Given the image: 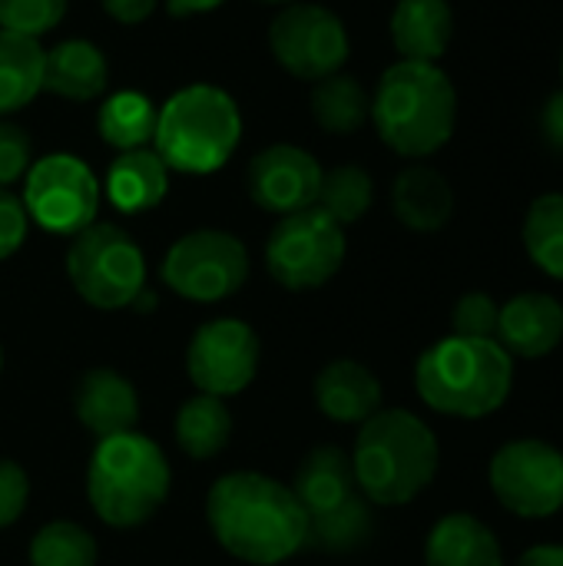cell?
I'll return each instance as SVG.
<instances>
[{
    "label": "cell",
    "mask_w": 563,
    "mask_h": 566,
    "mask_svg": "<svg viewBox=\"0 0 563 566\" xmlns=\"http://www.w3.org/2000/svg\"><path fill=\"white\" fill-rule=\"evenodd\" d=\"M206 524L216 544L252 566H279L305 551V511L292 488L259 474H222L206 494Z\"/></svg>",
    "instance_id": "6da1fadb"
},
{
    "label": "cell",
    "mask_w": 563,
    "mask_h": 566,
    "mask_svg": "<svg viewBox=\"0 0 563 566\" xmlns=\"http://www.w3.org/2000/svg\"><path fill=\"white\" fill-rule=\"evenodd\" d=\"M441 448L435 431L405 408H382L355 438L352 471L372 507H405L438 474Z\"/></svg>",
    "instance_id": "7a4b0ae2"
},
{
    "label": "cell",
    "mask_w": 563,
    "mask_h": 566,
    "mask_svg": "<svg viewBox=\"0 0 563 566\" xmlns=\"http://www.w3.org/2000/svg\"><path fill=\"white\" fill-rule=\"evenodd\" d=\"M418 398L448 418L478 421L504 408L514 388V358L494 338L448 335L415 365Z\"/></svg>",
    "instance_id": "3957f363"
},
{
    "label": "cell",
    "mask_w": 563,
    "mask_h": 566,
    "mask_svg": "<svg viewBox=\"0 0 563 566\" xmlns=\"http://www.w3.org/2000/svg\"><path fill=\"white\" fill-rule=\"evenodd\" d=\"M372 119L388 149L405 159L438 153L458 123V93L438 63L398 60L378 80Z\"/></svg>",
    "instance_id": "277c9868"
},
{
    "label": "cell",
    "mask_w": 563,
    "mask_h": 566,
    "mask_svg": "<svg viewBox=\"0 0 563 566\" xmlns=\"http://www.w3.org/2000/svg\"><path fill=\"white\" fill-rule=\"evenodd\" d=\"M169 491L173 468L153 438L126 431L96 441L86 468V497L106 527H143L169 501Z\"/></svg>",
    "instance_id": "5b68a950"
},
{
    "label": "cell",
    "mask_w": 563,
    "mask_h": 566,
    "mask_svg": "<svg viewBox=\"0 0 563 566\" xmlns=\"http://www.w3.org/2000/svg\"><path fill=\"white\" fill-rule=\"evenodd\" d=\"M289 488L305 511V551L352 554L372 541L375 511L355 484L352 454L342 448H312Z\"/></svg>",
    "instance_id": "8992f818"
},
{
    "label": "cell",
    "mask_w": 563,
    "mask_h": 566,
    "mask_svg": "<svg viewBox=\"0 0 563 566\" xmlns=\"http://www.w3.org/2000/svg\"><path fill=\"white\" fill-rule=\"evenodd\" d=\"M242 139V113L236 99L209 83L173 93L156 119V153L176 172L206 176L222 169Z\"/></svg>",
    "instance_id": "52a82bcc"
},
{
    "label": "cell",
    "mask_w": 563,
    "mask_h": 566,
    "mask_svg": "<svg viewBox=\"0 0 563 566\" xmlns=\"http://www.w3.org/2000/svg\"><path fill=\"white\" fill-rule=\"evenodd\" d=\"M66 275L86 305L116 312L129 308L146 289V259L126 229L93 222L73 235L66 249Z\"/></svg>",
    "instance_id": "ba28073f"
},
{
    "label": "cell",
    "mask_w": 563,
    "mask_h": 566,
    "mask_svg": "<svg viewBox=\"0 0 563 566\" xmlns=\"http://www.w3.org/2000/svg\"><path fill=\"white\" fill-rule=\"evenodd\" d=\"M345 252V229L319 206H312L275 222L265 242V269L282 289L312 292L338 275Z\"/></svg>",
    "instance_id": "9c48e42d"
},
{
    "label": "cell",
    "mask_w": 563,
    "mask_h": 566,
    "mask_svg": "<svg viewBox=\"0 0 563 566\" xmlns=\"http://www.w3.org/2000/svg\"><path fill=\"white\" fill-rule=\"evenodd\" d=\"M159 275L186 302H226L249 282V249L232 232L196 229L169 245Z\"/></svg>",
    "instance_id": "30bf717a"
},
{
    "label": "cell",
    "mask_w": 563,
    "mask_h": 566,
    "mask_svg": "<svg viewBox=\"0 0 563 566\" xmlns=\"http://www.w3.org/2000/svg\"><path fill=\"white\" fill-rule=\"evenodd\" d=\"M488 484L514 517L548 521L563 511V454L541 438L508 441L488 464Z\"/></svg>",
    "instance_id": "8fae6325"
},
{
    "label": "cell",
    "mask_w": 563,
    "mask_h": 566,
    "mask_svg": "<svg viewBox=\"0 0 563 566\" xmlns=\"http://www.w3.org/2000/svg\"><path fill=\"white\" fill-rule=\"evenodd\" d=\"M269 50L285 73L319 83L342 73L352 56V40L338 13L322 3H289L269 23Z\"/></svg>",
    "instance_id": "7c38bea8"
},
{
    "label": "cell",
    "mask_w": 563,
    "mask_h": 566,
    "mask_svg": "<svg viewBox=\"0 0 563 566\" xmlns=\"http://www.w3.org/2000/svg\"><path fill=\"white\" fill-rule=\"evenodd\" d=\"M23 209L40 229L76 235L96 222L100 182L93 169L70 153L43 156L23 176Z\"/></svg>",
    "instance_id": "4fadbf2b"
},
{
    "label": "cell",
    "mask_w": 563,
    "mask_h": 566,
    "mask_svg": "<svg viewBox=\"0 0 563 566\" xmlns=\"http://www.w3.org/2000/svg\"><path fill=\"white\" fill-rule=\"evenodd\" d=\"M259 335L242 318H212L189 338L186 375L199 395L232 398L242 395L259 375Z\"/></svg>",
    "instance_id": "5bb4252c"
},
{
    "label": "cell",
    "mask_w": 563,
    "mask_h": 566,
    "mask_svg": "<svg viewBox=\"0 0 563 566\" xmlns=\"http://www.w3.org/2000/svg\"><path fill=\"white\" fill-rule=\"evenodd\" d=\"M246 186L259 209L282 219V216L315 206L319 186H322V166L309 149L275 143L262 149L259 156H252Z\"/></svg>",
    "instance_id": "9a60e30c"
},
{
    "label": "cell",
    "mask_w": 563,
    "mask_h": 566,
    "mask_svg": "<svg viewBox=\"0 0 563 566\" xmlns=\"http://www.w3.org/2000/svg\"><path fill=\"white\" fill-rule=\"evenodd\" d=\"M494 342L524 361L548 358L563 342V305L548 292H521L501 305Z\"/></svg>",
    "instance_id": "2e32d148"
},
{
    "label": "cell",
    "mask_w": 563,
    "mask_h": 566,
    "mask_svg": "<svg viewBox=\"0 0 563 566\" xmlns=\"http://www.w3.org/2000/svg\"><path fill=\"white\" fill-rule=\"evenodd\" d=\"M73 415L90 434H96V441L136 431L139 391L113 368H90L73 388Z\"/></svg>",
    "instance_id": "e0dca14e"
},
{
    "label": "cell",
    "mask_w": 563,
    "mask_h": 566,
    "mask_svg": "<svg viewBox=\"0 0 563 566\" xmlns=\"http://www.w3.org/2000/svg\"><path fill=\"white\" fill-rule=\"evenodd\" d=\"M315 408L335 424H365L382 411L385 391L372 368L355 358L329 361L312 381Z\"/></svg>",
    "instance_id": "ac0fdd59"
},
{
    "label": "cell",
    "mask_w": 563,
    "mask_h": 566,
    "mask_svg": "<svg viewBox=\"0 0 563 566\" xmlns=\"http://www.w3.org/2000/svg\"><path fill=\"white\" fill-rule=\"evenodd\" d=\"M110 63L103 50L90 40H60L56 46L43 50V90L70 99L90 103L106 93Z\"/></svg>",
    "instance_id": "d6986e66"
},
{
    "label": "cell",
    "mask_w": 563,
    "mask_h": 566,
    "mask_svg": "<svg viewBox=\"0 0 563 566\" xmlns=\"http://www.w3.org/2000/svg\"><path fill=\"white\" fill-rule=\"evenodd\" d=\"M388 30L402 60L438 63L455 36V10L448 0H398Z\"/></svg>",
    "instance_id": "ffe728a7"
},
{
    "label": "cell",
    "mask_w": 563,
    "mask_h": 566,
    "mask_svg": "<svg viewBox=\"0 0 563 566\" xmlns=\"http://www.w3.org/2000/svg\"><path fill=\"white\" fill-rule=\"evenodd\" d=\"M392 209L411 232H441L455 216L451 182L431 166H408L392 186Z\"/></svg>",
    "instance_id": "44dd1931"
},
{
    "label": "cell",
    "mask_w": 563,
    "mask_h": 566,
    "mask_svg": "<svg viewBox=\"0 0 563 566\" xmlns=\"http://www.w3.org/2000/svg\"><path fill=\"white\" fill-rule=\"evenodd\" d=\"M425 566H504L498 534L475 514L441 517L425 541Z\"/></svg>",
    "instance_id": "7402d4cb"
},
{
    "label": "cell",
    "mask_w": 563,
    "mask_h": 566,
    "mask_svg": "<svg viewBox=\"0 0 563 566\" xmlns=\"http://www.w3.org/2000/svg\"><path fill=\"white\" fill-rule=\"evenodd\" d=\"M169 192V166L156 149L119 153L106 169V199L126 212L139 216L156 209Z\"/></svg>",
    "instance_id": "603a6c76"
},
{
    "label": "cell",
    "mask_w": 563,
    "mask_h": 566,
    "mask_svg": "<svg viewBox=\"0 0 563 566\" xmlns=\"http://www.w3.org/2000/svg\"><path fill=\"white\" fill-rule=\"evenodd\" d=\"M173 431H176V444L186 458L212 461L232 441V411L226 408L222 398L196 395L179 405Z\"/></svg>",
    "instance_id": "cb8c5ba5"
},
{
    "label": "cell",
    "mask_w": 563,
    "mask_h": 566,
    "mask_svg": "<svg viewBox=\"0 0 563 566\" xmlns=\"http://www.w3.org/2000/svg\"><path fill=\"white\" fill-rule=\"evenodd\" d=\"M40 90H43L40 40L0 30V119L33 103Z\"/></svg>",
    "instance_id": "d4e9b609"
},
{
    "label": "cell",
    "mask_w": 563,
    "mask_h": 566,
    "mask_svg": "<svg viewBox=\"0 0 563 566\" xmlns=\"http://www.w3.org/2000/svg\"><path fill=\"white\" fill-rule=\"evenodd\" d=\"M312 119L332 136H352L372 119V96L352 73H332L312 86Z\"/></svg>",
    "instance_id": "484cf974"
},
{
    "label": "cell",
    "mask_w": 563,
    "mask_h": 566,
    "mask_svg": "<svg viewBox=\"0 0 563 566\" xmlns=\"http://www.w3.org/2000/svg\"><path fill=\"white\" fill-rule=\"evenodd\" d=\"M156 119H159V109L146 93L119 90L103 99L96 113V129L106 146L129 153V149H146V143H153Z\"/></svg>",
    "instance_id": "4316f807"
},
{
    "label": "cell",
    "mask_w": 563,
    "mask_h": 566,
    "mask_svg": "<svg viewBox=\"0 0 563 566\" xmlns=\"http://www.w3.org/2000/svg\"><path fill=\"white\" fill-rule=\"evenodd\" d=\"M531 262L563 282V192H544L531 202L521 229Z\"/></svg>",
    "instance_id": "83f0119b"
},
{
    "label": "cell",
    "mask_w": 563,
    "mask_h": 566,
    "mask_svg": "<svg viewBox=\"0 0 563 566\" xmlns=\"http://www.w3.org/2000/svg\"><path fill=\"white\" fill-rule=\"evenodd\" d=\"M372 202H375V182L362 166H335V169L322 172L315 206L325 216H332L342 229L365 219Z\"/></svg>",
    "instance_id": "f1b7e54d"
},
{
    "label": "cell",
    "mask_w": 563,
    "mask_h": 566,
    "mask_svg": "<svg viewBox=\"0 0 563 566\" xmlns=\"http://www.w3.org/2000/svg\"><path fill=\"white\" fill-rule=\"evenodd\" d=\"M100 551L86 527L50 521L30 541V566H96Z\"/></svg>",
    "instance_id": "f546056e"
},
{
    "label": "cell",
    "mask_w": 563,
    "mask_h": 566,
    "mask_svg": "<svg viewBox=\"0 0 563 566\" xmlns=\"http://www.w3.org/2000/svg\"><path fill=\"white\" fill-rule=\"evenodd\" d=\"M70 0H0V30L43 36L66 17Z\"/></svg>",
    "instance_id": "4dcf8cb0"
},
{
    "label": "cell",
    "mask_w": 563,
    "mask_h": 566,
    "mask_svg": "<svg viewBox=\"0 0 563 566\" xmlns=\"http://www.w3.org/2000/svg\"><path fill=\"white\" fill-rule=\"evenodd\" d=\"M501 305L488 292H465L451 308V328L461 338H494Z\"/></svg>",
    "instance_id": "1f68e13d"
},
{
    "label": "cell",
    "mask_w": 563,
    "mask_h": 566,
    "mask_svg": "<svg viewBox=\"0 0 563 566\" xmlns=\"http://www.w3.org/2000/svg\"><path fill=\"white\" fill-rule=\"evenodd\" d=\"M33 166V143L23 126L0 119V189L20 182Z\"/></svg>",
    "instance_id": "d6a6232c"
},
{
    "label": "cell",
    "mask_w": 563,
    "mask_h": 566,
    "mask_svg": "<svg viewBox=\"0 0 563 566\" xmlns=\"http://www.w3.org/2000/svg\"><path fill=\"white\" fill-rule=\"evenodd\" d=\"M27 501H30V478H27V471L17 461L0 458V531L13 527L23 517Z\"/></svg>",
    "instance_id": "836d02e7"
},
{
    "label": "cell",
    "mask_w": 563,
    "mask_h": 566,
    "mask_svg": "<svg viewBox=\"0 0 563 566\" xmlns=\"http://www.w3.org/2000/svg\"><path fill=\"white\" fill-rule=\"evenodd\" d=\"M27 226H30V216L23 209V199H17L10 189H0V262L10 259L23 245Z\"/></svg>",
    "instance_id": "e575fe53"
},
{
    "label": "cell",
    "mask_w": 563,
    "mask_h": 566,
    "mask_svg": "<svg viewBox=\"0 0 563 566\" xmlns=\"http://www.w3.org/2000/svg\"><path fill=\"white\" fill-rule=\"evenodd\" d=\"M541 139L554 153H563V86L551 93L541 106Z\"/></svg>",
    "instance_id": "d590c367"
},
{
    "label": "cell",
    "mask_w": 563,
    "mask_h": 566,
    "mask_svg": "<svg viewBox=\"0 0 563 566\" xmlns=\"http://www.w3.org/2000/svg\"><path fill=\"white\" fill-rule=\"evenodd\" d=\"M156 7H159V0H103V10L123 27H136V23L149 20L156 13Z\"/></svg>",
    "instance_id": "8d00e7d4"
},
{
    "label": "cell",
    "mask_w": 563,
    "mask_h": 566,
    "mask_svg": "<svg viewBox=\"0 0 563 566\" xmlns=\"http://www.w3.org/2000/svg\"><path fill=\"white\" fill-rule=\"evenodd\" d=\"M514 566H563V544H538L524 551Z\"/></svg>",
    "instance_id": "74e56055"
},
{
    "label": "cell",
    "mask_w": 563,
    "mask_h": 566,
    "mask_svg": "<svg viewBox=\"0 0 563 566\" xmlns=\"http://www.w3.org/2000/svg\"><path fill=\"white\" fill-rule=\"evenodd\" d=\"M222 3L226 0H166V10L173 17H196V13H209Z\"/></svg>",
    "instance_id": "f35d334b"
},
{
    "label": "cell",
    "mask_w": 563,
    "mask_h": 566,
    "mask_svg": "<svg viewBox=\"0 0 563 566\" xmlns=\"http://www.w3.org/2000/svg\"><path fill=\"white\" fill-rule=\"evenodd\" d=\"M129 308H136V312H153V308H156V295H153L149 289H143V292L136 295V302H133Z\"/></svg>",
    "instance_id": "ab89813d"
},
{
    "label": "cell",
    "mask_w": 563,
    "mask_h": 566,
    "mask_svg": "<svg viewBox=\"0 0 563 566\" xmlns=\"http://www.w3.org/2000/svg\"><path fill=\"white\" fill-rule=\"evenodd\" d=\"M259 3H295V0H259Z\"/></svg>",
    "instance_id": "60d3db41"
},
{
    "label": "cell",
    "mask_w": 563,
    "mask_h": 566,
    "mask_svg": "<svg viewBox=\"0 0 563 566\" xmlns=\"http://www.w3.org/2000/svg\"><path fill=\"white\" fill-rule=\"evenodd\" d=\"M0 371H3V345H0Z\"/></svg>",
    "instance_id": "b9f144b4"
},
{
    "label": "cell",
    "mask_w": 563,
    "mask_h": 566,
    "mask_svg": "<svg viewBox=\"0 0 563 566\" xmlns=\"http://www.w3.org/2000/svg\"><path fill=\"white\" fill-rule=\"evenodd\" d=\"M561 76H563V53H561Z\"/></svg>",
    "instance_id": "7bdbcfd3"
}]
</instances>
